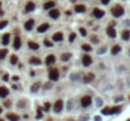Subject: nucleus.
<instances>
[{
  "mask_svg": "<svg viewBox=\"0 0 130 121\" xmlns=\"http://www.w3.org/2000/svg\"><path fill=\"white\" fill-rule=\"evenodd\" d=\"M111 13H113V15L115 18H119V16H121L124 14V8L121 5H115L113 9H111Z\"/></svg>",
  "mask_w": 130,
  "mask_h": 121,
  "instance_id": "obj_1",
  "label": "nucleus"
},
{
  "mask_svg": "<svg viewBox=\"0 0 130 121\" xmlns=\"http://www.w3.org/2000/svg\"><path fill=\"white\" fill-rule=\"evenodd\" d=\"M62 109H63V101L62 100H57L56 101V104L53 105V111H54L56 114H60Z\"/></svg>",
  "mask_w": 130,
  "mask_h": 121,
  "instance_id": "obj_2",
  "label": "nucleus"
},
{
  "mask_svg": "<svg viewBox=\"0 0 130 121\" xmlns=\"http://www.w3.org/2000/svg\"><path fill=\"white\" fill-rule=\"evenodd\" d=\"M92 102V97L91 96H83L81 98V106L82 107H88Z\"/></svg>",
  "mask_w": 130,
  "mask_h": 121,
  "instance_id": "obj_3",
  "label": "nucleus"
},
{
  "mask_svg": "<svg viewBox=\"0 0 130 121\" xmlns=\"http://www.w3.org/2000/svg\"><path fill=\"white\" fill-rule=\"evenodd\" d=\"M58 78H60V72H58V69L53 68L49 71V79L51 81H57Z\"/></svg>",
  "mask_w": 130,
  "mask_h": 121,
  "instance_id": "obj_4",
  "label": "nucleus"
},
{
  "mask_svg": "<svg viewBox=\"0 0 130 121\" xmlns=\"http://www.w3.org/2000/svg\"><path fill=\"white\" fill-rule=\"evenodd\" d=\"M91 63H92V58L90 57L88 54H85V56L82 57V64H83L85 67H88Z\"/></svg>",
  "mask_w": 130,
  "mask_h": 121,
  "instance_id": "obj_5",
  "label": "nucleus"
},
{
  "mask_svg": "<svg viewBox=\"0 0 130 121\" xmlns=\"http://www.w3.org/2000/svg\"><path fill=\"white\" fill-rule=\"evenodd\" d=\"M92 14H93V16H95V18H102L105 13H104V10H101V9L95 8V9L92 10Z\"/></svg>",
  "mask_w": 130,
  "mask_h": 121,
  "instance_id": "obj_6",
  "label": "nucleus"
},
{
  "mask_svg": "<svg viewBox=\"0 0 130 121\" xmlns=\"http://www.w3.org/2000/svg\"><path fill=\"white\" fill-rule=\"evenodd\" d=\"M49 16H51L52 19H57V18L60 16V10H57V9L52 8L51 10H49Z\"/></svg>",
  "mask_w": 130,
  "mask_h": 121,
  "instance_id": "obj_7",
  "label": "nucleus"
},
{
  "mask_svg": "<svg viewBox=\"0 0 130 121\" xmlns=\"http://www.w3.org/2000/svg\"><path fill=\"white\" fill-rule=\"evenodd\" d=\"M54 62H56V57L53 54H49V56L46 57V64L47 66H51V64L54 63Z\"/></svg>",
  "mask_w": 130,
  "mask_h": 121,
  "instance_id": "obj_8",
  "label": "nucleus"
},
{
  "mask_svg": "<svg viewBox=\"0 0 130 121\" xmlns=\"http://www.w3.org/2000/svg\"><path fill=\"white\" fill-rule=\"evenodd\" d=\"M106 34L109 35L110 38H115L116 37V30L113 28V26H109V28L106 29Z\"/></svg>",
  "mask_w": 130,
  "mask_h": 121,
  "instance_id": "obj_9",
  "label": "nucleus"
},
{
  "mask_svg": "<svg viewBox=\"0 0 130 121\" xmlns=\"http://www.w3.org/2000/svg\"><path fill=\"white\" fill-rule=\"evenodd\" d=\"M33 26H34V20H33V19L27 20V21H25V24H24V28H25L27 30H32V29H33Z\"/></svg>",
  "mask_w": 130,
  "mask_h": 121,
  "instance_id": "obj_10",
  "label": "nucleus"
},
{
  "mask_svg": "<svg viewBox=\"0 0 130 121\" xmlns=\"http://www.w3.org/2000/svg\"><path fill=\"white\" fill-rule=\"evenodd\" d=\"M35 9V4L33 1H29V3H27V5H25V11L27 13H30V11H33Z\"/></svg>",
  "mask_w": 130,
  "mask_h": 121,
  "instance_id": "obj_11",
  "label": "nucleus"
},
{
  "mask_svg": "<svg viewBox=\"0 0 130 121\" xmlns=\"http://www.w3.org/2000/svg\"><path fill=\"white\" fill-rule=\"evenodd\" d=\"M48 28H49V24L48 23H43V24H41V25L38 26L37 30H38L39 33H44V32H47Z\"/></svg>",
  "mask_w": 130,
  "mask_h": 121,
  "instance_id": "obj_12",
  "label": "nucleus"
},
{
  "mask_svg": "<svg viewBox=\"0 0 130 121\" xmlns=\"http://www.w3.org/2000/svg\"><path fill=\"white\" fill-rule=\"evenodd\" d=\"M93 79H95V74H93V73H88V74L85 76L83 82H85V83H91Z\"/></svg>",
  "mask_w": 130,
  "mask_h": 121,
  "instance_id": "obj_13",
  "label": "nucleus"
},
{
  "mask_svg": "<svg viewBox=\"0 0 130 121\" xmlns=\"http://www.w3.org/2000/svg\"><path fill=\"white\" fill-rule=\"evenodd\" d=\"M53 40L54 42H61V40H63V34H62L61 32H57V33H54L53 34Z\"/></svg>",
  "mask_w": 130,
  "mask_h": 121,
  "instance_id": "obj_14",
  "label": "nucleus"
},
{
  "mask_svg": "<svg viewBox=\"0 0 130 121\" xmlns=\"http://www.w3.org/2000/svg\"><path fill=\"white\" fill-rule=\"evenodd\" d=\"M41 86H42L41 82H35V83L32 84V87H30V91H32V92H37V91H39Z\"/></svg>",
  "mask_w": 130,
  "mask_h": 121,
  "instance_id": "obj_15",
  "label": "nucleus"
},
{
  "mask_svg": "<svg viewBox=\"0 0 130 121\" xmlns=\"http://www.w3.org/2000/svg\"><path fill=\"white\" fill-rule=\"evenodd\" d=\"M121 38H123V40H128L130 39V30L129 29H125L124 32H123V34H121Z\"/></svg>",
  "mask_w": 130,
  "mask_h": 121,
  "instance_id": "obj_16",
  "label": "nucleus"
},
{
  "mask_svg": "<svg viewBox=\"0 0 130 121\" xmlns=\"http://www.w3.org/2000/svg\"><path fill=\"white\" fill-rule=\"evenodd\" d=\"M6 119L9 121H19V116L15 115V114H8L6 115Z\"/></svg>",
  "mask_w": 130,
  "mask_h": 121,
  "instance_id": "obj_17",
  "label": "nucleus"
},
{
  "mask_svg": "<svg viewBox=\"0 0 130 121\" xmlns=\"http://www.w3.org/2000/svg\"><path fill=\"white\" fill-rule=\"evenodd\" d=\"M54 1H47L46 4L43 5V9L44 10H49V9H52V8H54Z\"/></svg>",
  "mask_w": 130,
  "mask_h": 121,
  "instance_id": "obj_18",
  "label": "nucleus"
},
{
  "mask_svg": "<svg viewBox=\"0 0 130 121\" xmlns=\"http://www.w3.org/2000/svg\"><path fill=\"white\" fill-rule=\"evenodd\" d=\"M85 10H86V6L82 5V4H78V5L75 6V11L76 13H83Z\"/></svg>",
  "mask_w": 130,
  "mask_h": 121,
  "instance_id": "obj_19",
  "label": "nucleus"
},
{
  "mask_svg": "<svg viewBox=\"0 0 130 121\" xmlns=\"http://www.w3.org/2000/svg\"><path fill=\"white\" fill-rule=\"evenodd\" d=\"M9 95V89L6 87H0V97H6Z\"/></svg>",
  "mask_w": 130,
  "mask_h": 121,
  "instance_id": "obj_20",
  "label": "nucleus"
},
{
  "mask_svg": "<svg viewBox=\"0 0 130 121\" xmlns=\"http://www.w3.org/2000/svg\"><path fill=\"white\" fill-rule=\"evenodd\" d=\"M9 39H10V34H9V33L3 35V40H1V42H3L4 46H8V44H9Z\"/></svg>",
  "mask_w": 130,
  "mask_h": 121,
  "instance_id": "obj_21",
  "label": "nucleus"
},
{
  "mask_svg": "<svg viewBox=\"0 0 130 121\" xmlns=\"http://www.w3.org/2000/svg\"><path fill=\"white\" fill-rule=\"evenodd\" d=\"M20 46H22L20 38H19V37H15V39H14V48H15V49H19Z\"/></svg>",
  "mask_w": 130,
  "mask_h": 121,
  "instance_id": "obj_22",
  "label": "nucleus"
},
{
  "mask_svg": "<svg viewBox=\"0 0 130 121\" xmlns=\"http://www.w3.org/2000/svg\"><path fill=\"white\" fill-rule=\"evenodd\" d=\"M28 47H29L30 49H33V51H37V49L39 48V44L35 43V42H29V43H28Z\"/></svg>",
  "mask_w": 130,
  "mask_h": 121,
  "instance_id": "obj_23",
  "label": "nucleus"
},
{
  "mask_svg": "<svg viewBox=\"0 0 130 121\" xmlns=\"http://www.w3.org/2000/svg\"><path fill=\"white\" fill-rule=\"evenodd\" d=\"M111 114H119L121 111V106H116V107H110Z\"/></svg>",
  "mask_w": 130,
  "mask_h": 121,
  "instance_id": "obj_24",
  "label": "nucleus"
},
{
  "mask_svg": "<svg viewBox=\"0 0 130 121\" xmlns=\"http://www.w3.org/2000/svg\"><path fill=\"white\" fill-rule=\"evenodd\" d=\"M120 51H121V47L120 46H114L113 48H111V53H113V54H118Z\"/></svg>",
  "mask_w": 130,
  "mask_h": 121,
  "instance_id": "obj_25",
  "label": "nucleus"
},
{
  "mask_svg": "<svg viewBox=\"0 0 130 121\" xmlns=\"http://www.w3.org/2000/svg\"><path fill=\"white\" fill-rule=\"evenodd\" d=\"M30 63H32V64H37V66H39V64L42 63V62H41V59H39V58L33 57V58H30Z\"/></svg>",
  "mask_w": 130,
  "mask_h": 121,
  "instance_id": "obj_26",
  "label": "nucleus"
},
{
  "mask_svg": "<svg viewBox=\"0 0 130 121\" xmlns=\"http://www.w3.org/2000/svg\"><path fill=\"white\" fill-rule=\"evenodd\" d=\"M71 58V53H63V54L61 56V59L63 61V62H67Z\"/></svg>",
  "mask_w": 130,
  "mask_h": 121,
  "instance_id": "obj_27",
  "label": "nucleus"
},
{
  "mask_svg": "<svg viewBox=\"0 0 130 121\" xmlns=\"http://www.w3.org/2000/svg\"><path fill=\"white\" fill-rule=\"evenodd\" d=\"M6 53H8V49H0V59H4L6 57Z\"/></svg>",
  "mask_w": 130,
  "mask_h": 121,
  "instance_id": "obj_28",
  "label": "nucleus"
},
{
  "mask_svg": "<svg viewBox=\"0 0 130 121\" xmlns=\"http://www.w3.org/2000/svg\"><path fill=\"white\" fill-rule=\"evenodd\" d=\"M10 63H11V64H16V63H18V57H16L15 54H13V56L10 57Z\"/></svg>",
  "mask_w": 130,
  "mask_h": 121,
  "instance_id": "obj_29",
  "label": "nucleus"
},
{
  "mask_svg": "<svg viewBox=\"0 0 130 121\" xmlns=\"http://www.w3.org/2000/svg\"><path fill=\"white\" fill-rule=\"evenodd\" d=\"M102 115H111V111H110V107H104L102 109Z\"/></svg>",
  "mask_w": 130,
  "mask_h": 121,
  "instance_id": "obj_30",
  "label": "nucleus"
},
{
  "mask_svg": "<svg viewBox=\"0 0 130 121\" xmlns=\"http://www.w3.org/2000/svg\"><path fill=\"white\" fill-rule=\"evenodd\" d=\"M82 51L90 52V51H91V46H90V44H83V46H82Z\"/></svg>",
  "mask_w": 130,
  "mask_h": 121,
  "instance_id": "obj_31",
  "label": "nucleus"
},
{
  "mask_svg": "<svg viewBox=\"0 0 130 121\" xmlns=\"http://www.w3.org/2000/svg\"><path fill=\"white\" fill-rule=\"evenodd\" d=\"M80 34H81L82 37H86V35H87L86 29H85V28H80Z\"/></svg>",
  "mask_w": 130,
  "mask_h": 121,
  "instance_id": "obj_32",
  "label": "nucleus"
},
{
  "mask_svg": "<svg viewBox=\"0 0 130 121\" xmlns=\"http://www.w3.org/2000/svg\"><path fill=\"white\" fill-rule=\"evenodd\" d=\"M49 109H51V104H49V102H46L44 106H43V110L44 111H49Z\"/></svg>",
  "mask_w": 130,
  "mask_h": 121,
  "instance_id": "obj_33",
  "label": "nucleus"
},
{
  "mask_svg": "<svg viewBox=\"0 0 130 121\" xmlns=\"http://www.w3.org/2000/svg\"><path fill=\"white\" fill-rule=\"evenodd\" d=\"M6 25H8V21H6V20H1V21H0V29L5 28Z\"/></svg>",
  "mask_w": 130,
  "mask_h": 121,
  "instance_id": "obj_34",
  "label": "nucleus"
},
{
  "mask_svg": "<svg viewBox=\"0 0 130 121\" xmlns=\"http://www.w3.org/2000/svg\"><path fill=\"white\" fill-rule=\"evenodd\" d=\"M18 106H19V107L27 106V101H25V100H20V102H18Z\"/></svg>",
  "mask_w": 130,
  "mask_h": 121,
  "instance_id": "obj_35",
  "label": "nucleus"
},
{
  "mask_svg": "<svg viewBox=\"0 0 130 121\" xmlns=\"http://www.w3.org/2000/svg\"><path fill=\"white\" fill-rule=\"evenodd\" d=\"M44 46H46V47H52V46H53V43H52V42H49L48 39H44Z\"/></svg>",
  "mask_w": 130,
  "mask_h": 121,
  "instance_id": "obj_36",
  "label": "nucleus"
},
{
  "mask_svg": "<svg viewBox=\"0 0 130 121\" xmlns=\"http://www.w3.org/2000/svg\"><path fill=\"white\" fill-rule=\"evenodd\" d=\"M78 78H80V74H76V73L71 74V79H72V81H76V79H78Z\"/></svg>",
  "mask_w": 130,
  "mask_h": 121,
  "instance_id": "obj_37",
  "label": "nucleus"
},
{
  "mask_svg": "<svg viewBox=\"0 0 130 121\" xmlns=\"http://www.w3.org/2000/svg\"><path fill=\"white\" fill-rule=\"evenodd\" d=\"M42 117V109L41 107H38V110H37V119H41Z\"/></svg>",
  "mask_w": 130,
  "mask_h": 121,
  "instance_id": "obj_38",
  "label": "nucleus"
},
{
  "mask_svg": "<svg viewBox=\"0 0 130 121\" xmlns=\"http://www.w3.org/2000/svg\"><path fill=\"white\" fill-rule=\"evenodd\" d=\"M96 105H97V107L102 106V100H101V98H96Z\"/></svg>",
  "mask_w": 130,
  "mask_h": 121,
  "instance_id": "obj_39",
  "label": "nucleus"
},
{
  "mask_svg": "<svg viewBox=\"0 0 130 121\" xmlns=\"http://www.w3.org/2000/svg\"><path fill=\"white\" fill-rule=\"evenodd\" d=\"M75 38H76V34H75V33H71V34H70V42L72 43L73 40H75Z\"/></svg>",
  "mask_w": 130,
  "mask_h": 121,
  "instance_id": "obj_40",
  "label": "nucleus"
},
{
  "mask_svg": "<svg viewBox=\"0 0 130 121\" xmlns=\"http://www.w3.org/2000/svg\"><path fill=\"white\" fill-rule=\"evenodd\" d=\"M91 40H92V43H97V42H98V38L96 37V35H92V37H91Z\"/></svg>",
  "mask_w": 130,
  "mask_h": 121,
  "instance_id": "obj_41",
  "label": "nucleus"
},
{
  "mask_svg": "<svg viewBox=\"0 0 130 121\" xmlns=\"http://www.w3.org/2000/svg\"><path fill=\"white\" fill-rule=\"evenodd\" d=\"M105 51H106V48H105V47H102V48L100 49V51H98V54H104Z\"/></svg>",
  "mask_w": 130,
  "mask_h": 121,
  "instance_id": "obj_42",
  "label": "nucleus"
},
{
  "mask_svg": "<svg viewBox=\"0 0 130 121\" xmlns=\"http://www.w3.org/2000/svg\"><path fill=\"white\" fill-rule=\"evenodd\" d=\"M88 120V116H82V117H80L78 121H87Z\"/></svg>",
  "mask_w": 130,
  "mask_h": 121,
  "instance_id": "obj_43",
  "label": "nucleus"
},
{
  "mask_svg": "<svg viewBox=\"0 0 130 121\" xmlns=\"http://www.w3.org/2000/svg\"><path fill=\"white\" fill-rule=\"evenodd\" d=\"M51 87H52L51 83H46V84H44V89H48V88H51Z\"/></svg>",
  "mask_w": 130,
  "mask_h": 121,
  "instance_id": "obj_44",
  "label": "nucleus"
},
{
  "mask_svg": "<svg viewBox=\"0 0 130 121\" xmlns=\"http://www.w3.org/2000/svg\"><path fill=\"white\" fill-rule=\"evenodd\" d=\"M101 3L104 4V5H106V4H109V3H110V0H101Z\"/></svg>",
  "mask_w": 130,
  "mask_h": 121,
  "instance_id": "obj_45",
  "label": "nucleus"
},
{
  "mask_svg": "<svg viewBox=\"0 0 130 121\" xmlns=\"http://www.w3.org/2000/svg\"><path fill=\"white\" fill-rule=\"evenodd\" d=\"M124 25H126V26H130V20H125V21H124Z\"/></svg>",
  "mask_w": 130,
  "mask_h": 121,
  "instance_id": "obj_46",
  "label": "nucleus"
},
{
  "mask_svg": "<svg viewBox=\"0 0 130 121\" xmlns=\"http://www.w3.org/2000/svg\"><path fill=\"white\" fill-rule=\"evenodd\" d=\"M4 106H5V107H9V106H10V102H9V101H5V102H4Z\"/></svg>",
  "mask_w": 130,
  "mask_h": 121,
  "instance_id": "obj_47",
  "label": "nucleus"
},
{
  "mask_svg": "<svg viewBox=\"0 0 130 121\" xmlns=\"http://www.w3.org/2000/svg\"><path fill=\"white\" fill-rule=\"evenodd\" d=\"M3 79H4V81H8V79H9V76H8V74H4V76H3Z\"/></svg>",
  "mask_w": 130,
  "mask_h": 121,
  "instance_id": "obj_48",
  "label": "nucleus"
},
{
  "mask_svg": "<svg viewBox=\"0 0 130 121\" xmlns=\"http://www.w3.org/2000/svg\"><path fill=\"white\" fill-rule=\"evenodd\" d=\"M121 100H123V97H121V96H119V97H115V101H116V102H118V101H121Z\"/></svg>",
  "mask_w": 130,
  "mask_h": 121,
  "instance_id": "obj_49",
  "label": "nucleus"
},
{
  "mask_svg": "<svg viewBox=\"0 0 130 121\" xmlns=\"http://www.w3.org/2000/svg\"><path fill=\"white\" fill-rule=\"evenodd\" d=\"M95 121H101V117L100 116H95Z\"/></svg>",
  "mask_w": 130,
  "mask_h": 121,
  "instance_id": "obj_50",
  "label": "nucleus"
},
{
  "mask_svg": "<svg viewBox=\"0 0 130 121\" xmlns=\"http://www.w3.org/2000/svg\"><path fill=\"white\" fill-rule=\"evenodd\" d=\"M19 79V77H18V76H14V77H13V81H18Z\"/></svg>",
  "mask_w": 130,
  "mask_h": 121,
  "instance_id": "obj_51",
  "label": "nucleus"
},
{
  "mask_svg": "<svg viewBox=\"0 0 130 121\" xmlns=\"http://www.w3.org/2000/svg\"><path fill=\"white\" fill-rule=\"evenodd\" d=\"M0 114H1V107H0Z\"/></svg>",
  "mask_w": 130,
  "mask_h": 121,
  "instance_id": "obj_52",
  "label": "nucleus"
},
{
  "mask_svg": "<svg viewBox=\"0 0 130 121\" xmlns=\"http://www.w3.org/2000/svg\"><path fill=\"white\" fill-rule=\"evenodd\" d=\"M0 121H4V120H3V119H0Z\"/></svg>",
  "mask_w": 130,
  "mask_h": 121,
  "instance_id": "obj_53",
  "label": "nucleus"
},
{
  "mask_svg": "<svg viewBox=\"0 0 130 121\" xmlns=\"http://www.w3.org/2000/svg\"><path fill=\"white\" fill-rule=\"evenodd\" d=\"M129 56H130V51H129Z\"/></svg>",
  "mask_w": 130,
  "mask_h": 121,
  "instance_id": "obj_54",
  "label": "nucleus"
}]
</instances>
